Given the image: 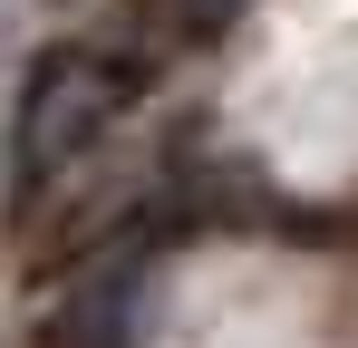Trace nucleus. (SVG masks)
Masks as SVG:
<instances>
[{"mask_svg": "<svg viewBox=\"0 0 358 348\" xmlns=\"http://www.w3.org/2000/svg\"><path fill=\"white\" fill-rule=\"evenodd\" d=\"M117 97H126V78L97 49H59L29 78V107H20V174L49 184L59 165H78V155L97 145V126L117 116Z\"/></svg>", "mask_w": 358, "mask_h": 348, "instance_id": "nucleus-1", "label": "nucleus"}]
</instances>
